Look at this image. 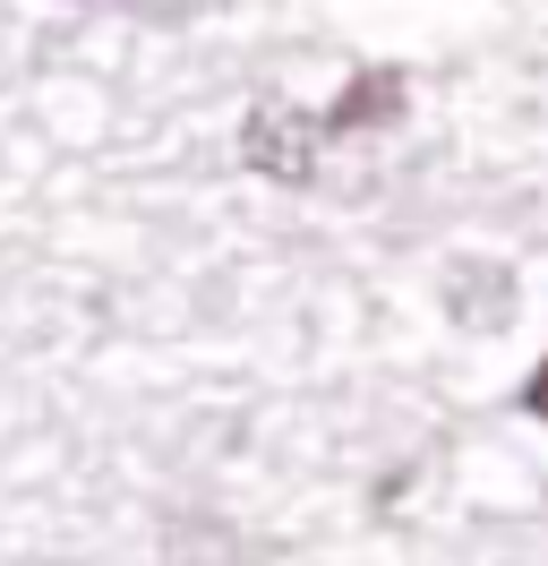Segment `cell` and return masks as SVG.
<instances>
[{"instance_id":"obj_1","label":"cell","mask_w":548,"mask_h":566,"mask_svg":"<svg viewBox=\"0 0 548 566\" xmlns=\"http://www.w3.org/2000/svg\"><path fill=\"white\" fill-rule=\"evenodd\" d=\"M317 120L308 112H292V104H257L249 112V129H240V164L249 172H266V180H283V189H308L317 180Z\"/></svg>"},{"instance_id":"obj_2","label":"cell","mask_w":548,"mask_h":566,"mask_svg":"<svg viewBox=\"0 0 548 566\" xmlns=\"http://www.w3.org/2000/svg\"><path fill=\"white\" fill-rule=\"evenodd\" d=\"M403 104H411L403 70H351L342 95L317 112V129L326 138H377V129H403Z\"/></svg>"},{"instance_id":"obj_4","label":"cell","mask_w":548,"mask_h":566,"mask_svg":"<svg viewBox=\"0 0 548 566\" xmlns=\"http://www.w3.org/2000/svg\"><path fill=\"white\" fill-rule=\"evenodd\" d=\"M514 403H523L531 421H548V360H540V369H531V378H523V395H514Z\"/></svg>"},{"instance_id":"obj_3","label":"cell","mask_w":548,"mask_h":566,"mask_svg":"<svg viewBox=\"0 0 548 566\" xmlns=\"http://www.w3.org/2000/svg\"><path fill=\"white\" fill-rule=\"evenodd\" d=\"M445 310L472 326V335H488V326L514 310V275H506V266H488V258H463V266L445 275Z\"/></svg>"}]
</instances>
